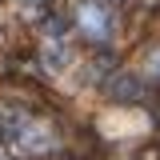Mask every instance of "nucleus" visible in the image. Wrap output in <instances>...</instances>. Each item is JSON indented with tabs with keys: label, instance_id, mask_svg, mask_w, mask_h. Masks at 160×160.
Masks as SVG:
<instances>
[{
	"label": "nucleus",
	"instance_id": "1",
	"mask_svg": "<svg viewBox=\"0 0 160 160\" xmlns=\"http://www.w3.org/2000/svg\"><path fill=\"white\" fill-rule=\"evenodd\" d=\"M80 24H84L88 36H96V40H108V36H112V16H108L100 4H84V8H80Z\"/></svg>",
	"mask_w": 160,
	"mask_h": 160
},
{
	"label": "nucleus",
	"instance_id": "2",
	"mask_svg": "<svg viewBox=\"0 0 160 160\" xmlns=\"http://www.w3.org/2000/svg\"><path fill=\"white\" fill-rule=\"evenodd\" d=\"M148 68H152V76H160V48L152 52V56H148Z\"/></svg>",
	"mask_w": 160,
	"mask_h": 160
}]
</instances>
